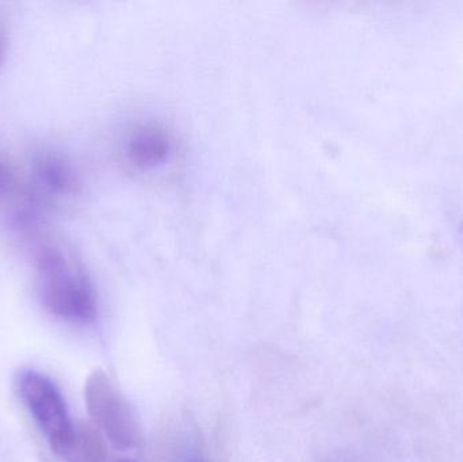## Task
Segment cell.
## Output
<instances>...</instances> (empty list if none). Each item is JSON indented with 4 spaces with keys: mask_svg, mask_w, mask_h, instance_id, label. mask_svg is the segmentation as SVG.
<instances>
[{
    "mask_svg": "<svg viewBox=\"0 0 463 462\" xmlns=\"http://www.w3.org/2000/svg\"><path fill=\"white\" fill-rule=\"evenodd\" d=\"M13 184L14 174L11 173L10 168L5 163L0 162V197L7 194L13 189Z\"/></svg>",
    "mask_w": 463,
    "mask_h": 462,
    "instance_id": "7",
    "label": "cell"
},
{
    "mask_svg": "<svg viewBox=\"0 0 463 462\" xmlns=\"http://www.w3.org/2000/svg\"><path fill=\"white\" fill-rule=\"evenodd\" d=\"M19 392L52 450L64 456L72 442L75 425L56 385L43 374L27 371L19 377Z\"/></svg>",
    "mask_w": 463,
    "mask_h": 462,
    "instance_id": "3",
    "label": "cell"
},
{
    "mask_svg": "<svg viewBox=\"0 0 463 462\" xmlns=\"http://www.w3.org/2000/svg\"><path fill=\"white\" fill-rule=\"evenodd\" d=\"M38 184L56 195H68L75 192L76 176L70 163L53 152H43L34 160Z\"/></svg>",
    "mask_w": 463,
    "mask_h": 462,
    "instance_id": "5",
    "label": "cell"
},
{
    "mask_svg": "<svg viewBox=\"0 0 463 462\" xmlns=\"http://www.w3.org/2000/svg\"><path fill=\"white\" fill-rule=\"evenodd\" d=\"M64 457L70 462H108V447L102 433L89 423H79Z\"/></svg>",
    "mask_w": 463,
    "mask_h": 462,
    "instance_id": "6",
    "label": "cell"
},
{
    "mask_svg": "<svg viewBox=\"0 0 463 462\" xmlns=\"http://www.w3.org/2000/svg\"><path fill=\"white\" fill-rule=\"evenodd\" d=\"M192 462H206L203 460V458L198 457V456H195V457H193Z\"/></svg>",
    "mask_w": 463,
    "mask_h": 462,
    "instance_id": "9",
    "label": "cell"
},
{
    "mask_svg": "<svg viewBox=\"0 0 463 462\" xmlns=\"http://www.w3.org/2000/svg\"><path fill=\"white\" fill-rule=\"evenodd\" d=\"M87 411L98 430L116 449L132 450L143 439L140 420L132 404L103 371H95L84 388Z\"/></svg>",
    "mask_w": 463,
    "mask_h": 462,
    "instance_id": "2",
    "label": "cell"
},
{
    "mask_svg": "<svg viewBox=\"0 0 463 462\" xmlns=\"http://www.w3.org/2000/svg\"><path fill=\"white\" fill-rule=\"evenodd\" d=\"M173 152V141L159 127L136 130L127 144V155L136 167L149 170L162 165Z\"/></svg>",
    "mask_w": 463,
    "mask_h": 462,
    "instance_id": "4",
    "label": "cell"
},
{
    "mask_svg": "<svg viewBox=\"0 0 463 462\" xmlns=\"http://www.w3.org/2000/svg\"><path fill=\"white\" fill-rule=\"evenodd\" d=\"M38 290L54 316L89 323L97 317V296L86 271L61 247L45 244L35 255Z\"/></svg>",
    "mask_w": 463,
    "mask_h": 462,
    "instance_id": "1",
    "label": "cell"
},
{
    "mask_svg": "<svg viewBox=\"0 0 463 462\" xmlns=\"http://www.w3.org/2000/svg\"><path fill=\"white\" fill-rule=\"evenodd\" d=\"M113 462H138V461L132 460V458H117V460H114Z\"/></svg>",
    "mask_w": 463,
    "mask_h": 462,
    "instance_id": "8",
    "label": "cell"
}]
</instances>
